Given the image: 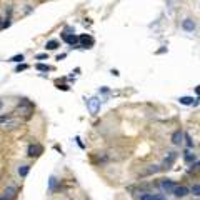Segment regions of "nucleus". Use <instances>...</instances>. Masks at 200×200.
I'll list each match as a JSON object with an SVG mask.
<instances>
[{
    "label": "nucleus",
    "instance_id": "f03ea898",
    "mask_svg": "<svg viewBox=\"0 0 200 200\" xmlns=\"http://www.w3.org/2000/svg\"><path fill=\"white\" fill-rule=\"evenodd\" d=\"M42 153H43L42 145H38V143H30L29 145V150H27V155H29V157H38V155H42Z\"/></svg>",
    "mask_w": 200,
    "mask_h": 200
},
{
    "label": "nucleus",
    "instance_id": "4be33fe9",
    "mask_svg": "<svg viewBox=\"0 0 200 200\" xmlns=\"http://www.w3.org/2000/svg\"><path fill=\"white\" fill-rule=\"evenodd\" d=\"M22 70H27V65H25V64H22V65L17 67V72H22Z\"/></svg>",
    "mask_w": 200,
    "mask_h": 200
},
{
    "label": "nucleus",
    "instance_id": "423d86ee",
    "mask_svg": "<svg viewBox=\"0 0 200 200\" xmlns=\"http://www.w3.org/2000/svg\"><path fill=\"white\" fill-rule=\"evenodd\" d=\"M172 143L173 145H182L183 143V132H180V130L173 132V135H172Z\"/></svg>",
    "mask_w": 200,
    "mask_h": 200
},
{
    "label": "nucleus",
    "instance_id": "412c9836",
    "mask_svg": "<svg viewBox=\"0 0 200 200\" xmlns=\"http://www.w3.org/2000/svg\"><path fill=\"white\" fill-rule=\"evenodd\" d=\"M10 60H12V62H22V60H23V55H22V54H20V55H15V57H12Z\"/></svg>",
    "mask_w": 200,
    "mask_h": 200
},
{
    "label": "nucleus",
    "instance_id": "20e7f679",
    "mask_svg": "<svg viewBox=\"0 0 200 200\" xmlns=\"http://www.w3.org/2000/svg\"><path fill=\"white\" fill-rule=\"evenodd\" d=\"M172 193H173L177 199H185V197L189 195V189H187V187H183V185H180V187H175Z\"/></svg>",
    "mask_w": 200,
    "mask_h": 200
},
{
    "label": "nucleus",
    "instance_id": "b1692460",
    "mask_svg": "<svg viewBox=\"0 0 200 200\" xmlns=\"http://www.w3.org/2000/svg\"><path fill=\"white\" fill-rule=\"evenodd\" d=\"M3 108V100H0V110Z\"/></svg>",
    "mask_w": 200,
    "mask_h": 200
},
{
    "label": "nucleus",
    "instance_id": "0eeeda50",
    "mask_svg": "<svg viewBox=\"0 0 200 200\" xmlns=\"http://www.w3.org/2000/svg\"><path fill=\"white\" fill-rule=\"evenodd\" d=\"M15 195H17V189H15V187H7V189L3 190V197L7 200L15 199Z\"/></svg>",
    "mask_w": 200,
    "mask_h": 200
},
{
    "label": "nucleus",
    "instance_id": "aec40b11",
    "mask_svg": "<svg viewBox=\"0 0 200 200\" xmlns=\"http://www.w3.org/2000/svg\"><path fill=\"white\" fill-rule=\"evenodd\" d=\"M138 200H153L152 199V193H143V195H140V199Z\"/></svg>",
    "mask_w": 200,
    "mask_h": 200
},
{
    "label": "nucleus",
    "instance_id": "9b49d317",
    "mask_svg": "<svg viewBox=\"0 0 200 200\" xmlns=\"http://www.w3.org/2000/svg\"><path fill=\"white\" fill-rule=\"evenodd\" d=\"M45 48H47V50H57V48H58V42H57V40H50V42H47Z\"/></svg>",
    "mask_w": 200,
    "mask_h": 200
},
{
    "label": "nucleus",
    "instance_id": "5701e85b",
    "mask_svg": "<svg viewBox=\"0 0 200 200\" xmlns=\"http://www.w3.org/2000/svg\"><path fill=\"white\" fill-rule=\"evenodd\" d=\"M37 58L38 60H43V58H48V55L47 54H40V55H37Z\"/></svg>",
    "mask_w": 200,
    "mask_h": 200
},
{
    "label": "nucleus",
    "instance_id": "6e6552de",
    "mask_svg": "<svg viewBox=\"0 0 200 200\" xmlns=\"http://www.w3.org/2000/svg\"><path fill=\"white\" fill-rule=\"evenodd\" d=\"M30 172V165H20L19 167V175L20 177H27Z\"/></svg>",
    "mask_w": 200,
    "mask_h": 200
},
{
    "label": "nucleus",
    "instance_id": "393cba45",
    "mask_svg": "<svg viewBox=\"0 0 200 200\" xmlns=\"http://www.w3.org/2000/svg\"><path fill=\"white\" fill-rule=\"evenodd\" d=\"M0 200H7V199H5V197H3V195H2V197H0Z\"/></svg>",
    "mask_w": 200,
    "mask_h": 200
},
{
    "label": "nucleus",
    "instance_id": "39448f33",
    "mask_svg": "<svg viewBox=\"0 0 200 200\" xmlns=\"http://www.w3.org/2000/svg\"><path fill=\"white\" fill-rule=\"evenodd\" d=\"M182 29L185 30V32H193V30H195V22H193V20L192 19H185L183 20V22H182Z\"/></svg>",
    "mask_w": 200,
    "mask_h": 200
},
{
    "label": "nucleus",
    "instance_id": "6ab92c4d",
    "mask_svg": "<svg viewBox=\"0 0 200 200\" xmlns=\"http://www.w3.org/2000/svg\"><path fill=\"white\" fill-rule=\"evenodd\" d=\"M153 200H167V197L163 195V193H155V195H152Z\"/></svg>",
    "mask_w": 200,
    "mask_h": 200
},
{
    "label": "nucleus",
    "instance_id": "f3484780",
    "mask_svg": "<svg viewBox=\"0 0 200 200\" xmlns=\"http://www.w3.org/2000/svg\"><path fill=\"white\" fill-rule=\"evenodd\" d=\"M179 102L183 104V105H192V104H193V98H192V97H182Z\"/></svg>",
    "mask_w": 200,
    "mask_h": 200
},
{
    "label": "nucleus",
    "instance_id": "f257e3e1",
    "mask_svg": "<svg viewBox=\"0 0 200 200\" xmlns=\"http://www.w3.org/2000/svg\"><path fill=\"white\" fill-rule=\"evenodd\" d=\"M87 108H88V112L90 114L95 115L98 110H100V100L97 98V97H94V98H88L87 100Z\"/></svg>",
    "mask_w": 200,
    "mask_h": 200
},
{
    "label": "nucleus",
    "instance_id": "9d476101",
    "mask_svg": "<svg viewBox=\"0 0 200 200\" xmlns=\"http://www.w3.org/2000/svg\"><path fill=\"white\" fill-rule=\"evenodd\" d=\"M183 157H185V162H195V160H197V157H195V153H192L190 150H187Z\"/></svg>",
    "mask_w": 200,
    "mask_h": 200
},
{
    "label": "nucleus",
    "instance_id": "dca6fc26",
    "mask_svg": "<svg viewBox=\"0 0 200 200\" xmlns=\"http://www.w3.org/2000/svg\"><path fill=\"white\" fill-rule=\"evenodd\" d=\"M159 170H160V167H159V165H150V169L145 172V175H152V173H157Z\"/></svg>",
    "mask_w": 200,
    "mask_h": 200
},
{
    "label": "nucleus",
    "instance_id": "7ed1b4c3",
    "mask_svg": "<svg viewBox=\"0 0 200 200\" xmlns=\"http://www.w3.org/2000/svg\"><path fill=\"white\" fill-rule=\"evenodd\" d=\"M160 187H162L163 192H167V193H172V192H173V189H175L177 185H175V182L170 180V179H163V180L160 182Z\"/></svg>",
    "mask_w": 200,
    "mask_h": 200
},
{
    "label": "nucleus",
    "instance_id": "ddd939ff",
    "mask_svg": "<svg viewBox=\"0 0 200 200\" xmlns=\"http://www.w3.org/2000/svg\"><path fill=\"white\" fill-rule=\"evenodd\" d=\"M189 192H190L193 197H199V195H200V185H199V183H195V185H193Z\"/></svg>",
    "mask_w": 200,
    "mask_h": 200
},
{
    "label": "nucleus",
    "instance_id": "f8f14e48",
    "mask_svg": "<svg viewBox=\"0 0 200 200\" xmlns=\"http://www.w3.org/2000/svg\"><path fill=\"white\" fill-rule=\"evenodd\" d=\"M175 159H177V153H175V152H170V153H169V157H165V165H170Z\"/></svg>",
    "mask_w": 200,
    "mask_h": 200
},
{
    "label": "nucleus",
    "instance_id": "4468645a",
    "mask_svg": "<svg viewBox=\"0 0 200 200\" xmlns=\"http://www.w3.org/2000/svg\"><path fill=\"white\" fill-rule=\"evenodd\" d=\"M183 138H185V143H187V147L189 148H193V140H192V137L189 133H183Z\"/></svg>",
    "mask_w": 200,
    "mask_h": 200
},
{
    "label": "nucleus",
    "instance_id": "a211bd4d",
    "mask_svg": "<svg viewBox=\"0 0 200 200\" xmlns=\"http://www.w3.org/2000/svg\"><path fill=\"white\" fill-rule=\"evenodd\" d=\"M37 70H40V72H48V70H52V67L43 65V64H38V65H37Z\"/></svg>",
    "mask_w": 200,
    "mask_h": 200
},
{
    "label": "nucleus",
    "instance_id": "2eb2a0df",
    "mask_svg": "<svg viewBox=\"0 0 200 200\" xmlns=\"http://www.w3.org/2000/svg\"><path fill=\"white\" fill-rule=\"evenodd\" d=\"M80 42H82L84 45H87V42H88V45H92V43H94V38L88 37V35H82V37H80Z\"/></svg>",
    "mask_w": 200,
    "mask_h": 200
},
{
    "label": "nucleus",
    "instance_id": "1a4fd4ad",
    "mask_svg": "<svg viewBox=\"0 0 200 200\" xmlns=\"http://www.w3.org/2000/svg\"><path fill=\"white\" fill-rule=\"evenodd\" d=\"M62 38L65 40L67 43H70V45L77 43V37H75V35H67V33H64V35H62Z\"/></svg>",
    "mask_w": 200,
    "mask_h": 200
}]
</instances>
